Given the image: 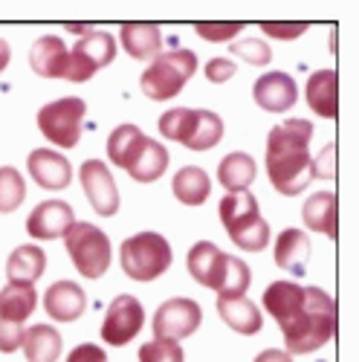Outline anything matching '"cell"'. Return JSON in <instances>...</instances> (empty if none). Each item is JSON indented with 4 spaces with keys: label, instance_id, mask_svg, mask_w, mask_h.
Instances as JSON below:
<instances>
[{
    "label": "cell",
    "instance_id": "6da1fadb",
    "mask_svg": "<svg viewBox=\"0 0 359 362\" xmlns=\"http://www.w3.org/2000/svg\"><path fill=\"white\" fill-rule=\"evenodd\" d=\"M264 308L281 327L287 354H313L331 342L336 330V301L319 287L295 281H273L264 296Z\"/></svg>",
    "mask_w": 359,
    "mask_h": 362
},
{
    "label": "cell",
    "instance_id": "7a4b0ae2",
    "mask_svg": "<svg viewBox=\"0 0 359 362\" xmlns=\"http://www.w3.org/2000/svg\"><path fill=\"white\" fill-rule=\"evenodd\" d=\"M310 139L313 122H307V119H287V122H278L269 131L264 163L276 192L295 197L310 186Z\"/></svg>",
    "mask_w": 359,
    "mask_h": 362
},
{
    "label": "cell",
    "instance_id": "3957f363",
    "mask_svg": "<svg viewBox=\"0 0 359 362\" xmlns=\"http://www.w3.org/2000/svg\"><path fill=\"white\" fill-rule=\"evenodd\" d=\"M107 160L136 183H154L168 168V151L157 139L145 136L136 125L125 122L107 136Z\"/></svg>",
    "mask_w": 359,
    "mask_h": 362
},
{
    "label": "cell",
    "instance_id": "277c9868",
    "mask_svg": "<svg viewBox=\"0 0 359 362\" xmlns=\"http://www.w3.org/2000/svg\"><path fill=\"white\" fill-rule=\"evenodd\" d=\"M186 267H189V276L197 284L215 290L218 296H247V290L252 284L249 264L235 255L220 252L212 240H197L189 250Z\"/></svg>",
    "mask_w": 359,
    "mask_h": 362
},
{
    "label": "cell",
    "instance_id": "5b68a950",
    "mask_svg": "<svg viewBox=\"0 0 359 362\" xmlns=\"http://www.w3.org/2000/svg\"><path fill=\"white\" fill-rule=\"evenodd\" d=\"M218 215L226 235L235 240V247L247 252H261L269 244V223L261 218V209L252 192L226 194L218 206Z\"/></svg>",
    "mask_w": 359,
    "mask_h": 362
},
{
    "label": "cell",
    "instance_id": "8992f818",
    "mask_svg": "<svg viewBox=\"0 0 359 362\" xmlns=\"http://www.w3.org/2000/svg\"><path fill=\"white\" fill-rule=\"evenodd\" d=\"M160 134L189 151H208L223 139V119L203 107H171L160 116Z\"/></svg>",
    "mask_w": 359,
    "mask_h": 362
},
{
    "label": "cell",
    "instance_id": "52a82bcc",
    "mask_svg": "<svg viewBox=\"0 0 359 362\" xmlns=\"http://www.w3.org/2000/svg\"><path fill=\"white\" fill-rule=\"evenodd\" d=\"M194 73H197V55L192 49L160 52L154 62H148L145 73L139 76V87L151 102H168L189 84Z\"/></svg>",
    "mask_w": 359,
    "mask_h": 362
},
{
    "label": "cell",
    "instance_id": "ba28073f",
    "mask_svg": "<svg viewBox=\"0 0 359 362\" xmlns=\"http://www.w3.org/2000/svg\"><path fill=\"white\" fill-rule=\"evenodd\" d=\"M174 252L171 244L160 232H139L134 238H125L119 247V264L122 273L134 281H157L171 267Z\"/></svg>",
    "mask_w": 359,
    "mask_h": 362
},
{
    "label": "cell",
    "instance_id": "9c48e42d",
    "mask_svg": "<svg viewBox=\"0 0 359 362\" xmlns=\"http://www.w3.org/2000/svg\"><path fill=\"white\" fill-rule=\"evenodd\" d=\"M64 247L70 252L73 267L90 281L102 279L110 269V238L96 223L76 221L64 235Z\"/></svg>",
    "mask_w": 359,
    "mask_h": 362
},
{
    "label": "cell",
    "instance_id": "30bf717a",
    "mask_svg": "<svg viewBox=\"0 0 359 362\" xmlns=\"http://www.w3.org/2000/svg\"><path fill=\"white\" fill-rule=\"evenodd\" d=\"M87 102L78 96H64L38 110V131L58 148H76L81 139V122Z\"/></svg>",
    "mask_w": 359,
    "mask_h": 362
},
{
    "label": "cell",
    "instance_id": "8fae6325",
    "mask_svg": "<svg viewBox=\"0 0 359 362\" xmlns=\"http://www.w3.org/2000/svg\"><path fill=\"white\" fill-rule=\"evenodd\" d=\"M113 58H116V38L110 33H87L70 49L64 78L76 81V84L90 81L93 73H99L102 67L113 64Z\"/></svg>",
    "mask_w": 359,
    "mask_h": 362
},
{
    "label": "cell",
    "instance_id": "7c38bea8",
    "mask_svg": "<svg viewBox=\"0 0 359 362\" xmlns=\"http://www.w3.org/2000/svg\"><path fill=\"white\" fill-rule=\"evenodd\" d=\"M145 325V308H142V301L136 296H116L110 301V308L102 319V339L110 345V348H122L128 345L131 339H136V334L142 330Z\"/></svg>",
    "mask_w": 359,
    "mask_h": 362
},
{
    "label": "cell",
    "instance_id": "4fadbf2b",
    "mask_svg": "<svg viewBox=\"0 0 359 362\" xmlns=\"http://www.w3.org/2000/svg\"><path fill=\"white\" fill-rule=\"evenodd\" d=\"M200 322H203V310L194 298H186V296L168 298L154 313V339L180 342V339L192 337L200 327Z\"/></svg>",
    "mask_w": 359,
    "mask_h": 362
},
{
    "label": "cell",
    "instance_id": "5bb4252c",
    "mask_svg": "<svg viewBox=\"0 0 359 362\" xmlns=\"http://www.w3.org/2000/svg\"><path fill=\"white\" fill-rule=\"evenodd\" d=\"M78 180H81V189L93 206V212L102 215V218H110L119 212V189H116V180H113V171L102 163V160H87L81 163V171H78Z\"/></svg>",
    "mask_w": 359,
    "mask_h": 362
},
{
    "label": "cell",
    "instance_id": "9a60e30c",
    "mask_svg": "<svg viewBox=\"0 0 359 362\" xmlns=\"http://www.w3.org/2000/svg\"><path fill=\"white\" fill-rule=\"evenodd\" d=\"M73 223H76V215H73L70 203L44 200L33 209V215L26 218V232L35 240H55V238H64Z\"/></svg>",
    "mask_w": 359,
    "mask_h": 362
},
{
    "label": "cell",
    "instance_id": "2e32d148",
    "mask_svg": "<svg viewBox=\"0 0 359 362\" xmlns=\"http://www.w3.org/2000/svg\"><path fill=\"white\" fill-rule=\"evenodd\" d=\"M26 168L29 177L47 192H58V189H67L73 183V165L67 157H61L58 151L52 148H35L33 154L26 157Z\"/></svg>",
    "mask_w": 359,
    "mask_h": 362
},
{
    "label": "cell",
    "instance_id": "e0dca14e",
    "mask_svg": "<svg viewBox=\"0 0 359 362\" xmlns=\"http://www.w3.org/2000/svg\"><path fill=\"white\" fill-rule=\"evenodd\" d=\"M252 99L261 110L266 113H284L290 110L295 102H298V87H295V78L281 73V70H273L255 81L252 87Z\"/></svg>",
    "mask_w": 359,
    "mask_h": 362
},
{
    "label": "cell",
    "instance_id": "ac0fdd59",
    "mask_svg": "<svg viewBox=\"0 0 359 362\" xmlns=\"http://www.w3.org/2000/svg\"><path fill=\"white\" fill-rule=\"evenodd\" d=\"M67 58H70V49L58 35H41L29 47V67L35 70V76H44V78H64Z\"/></svg>",
    "mask_w": 359,
    "mask_h": 362
},
{
    "label": "cell",
    "instance_id": "d6986e66",
    "mask_svg": "<svg viewBox=\"0 0 359 362\" xmlns=\"http://www.w3.org/2000/svg\"><path fill=\"white\" fill-rule=\"evenodd\" d=\"M276 264L284 273L302 279L307 273V261H310V238L305 229H284L276 238Z\"/></svg>",
    "mask_w": 359,
    "mask_h": 362
},
{
    "label": "cell",
    "instance_id": "ffe728a7",
    "mask_svg": "<svg viewBox=\"0 0 359 362\" xmlns=\"http://www.w3.org/2000/svg\"><path fill=\"white\" fill-rule=\"evenodd\" d=\"M44 310L55 322H76L87 310V296L76 281H55L44 296Z\"/></svg>",
    "mask_w": 359,
    "mask_h": 362
},
{
    "label": "cell",
    "instance_id": "44dd1931",
    "mask_svg": "<svg viewBox=\"0 0 359 362\" xmlns=\"http://www.w3.org/2000/svg\"><path fill=\"white\" fill-rule=\"evenodd\" d=\"M218 316L241 337H255L264 325L258 305H252L247 296H218Z\"/></svg>",
    "mask_w": 359,
    "mask_h": 362
},
{
    "label": "cell",
    "instance_id": "7402d4cb",
    "mask_svg": "<svg viewBox=\"0 0 359 362\" xmlns=\"http://www.w3.org/2000/svg\"><path fill=\"white\" fill-rule=\"evenodd\" d=\"M336 215H339V203H336L334 192H313L302 206L305 226L327 235L331 240L339 238V218Z\"/></svg>",
    "mask_w": 359,
    "mask_h": 362
},
{
    "label": "cell",
    "instance_id": "603a6c76",
    "mask_svg": "<svg viewBox=\"0 0 359 362\" xmlns=\"http://www.w3.org/2000/svg\"><path fill=\"white\" fill-rule=\"evenodd\" d=\"M307 105L322 119L339 116V78L336 70H316L307 78Z\"/></svg>",
    "mask_w": 359,
    "mask_h": 362
},
{
    "label": "cell",
    "instance_id": "cb8c5ba5",
    "mask_svg": "<svg viewBox=\"0 0 359 362\" xmlns=\"http://www.w3.org/2000/svg\"><path fill=\"white\" fill-rule=\"evenodd\" d=\"M119 38L125 52L136 62H154L163 49V33L157 23H122Z\"/></svg>",
    "mask_w": 359,
    "mask_h": 362
},
{
    "label": "cell",
    "instance_id": "d4e9b609",
    "mask_svg": "<svg viewBox=\"0 0 359 362\" xmlns=\"http://www.w3.org/2000/svg\"><path fill=\"white\" fill-rule=\"evenodd\" d=\"M38 308V293L35 284H23V281H9L0 290V322H12L23 325Z\"/></svg>",
    "mask_w": 359,
    "mask_h": 362
},
{
    "label": "cell",
    "instance_id": "484cf974",
    "mask_svg": "<svg viewBox=\"0 0 359 362\" xmlns=\"http://www.w3.org/2000/svg\"><path fill=\"white\" fill-rule=\"evenodd\" d=\"M20 348L26 354V362H58V354H61L64 342L52 325H33V327H26Z\"/></svg>",
    "mask_w": 359,
    "mask_h": 362
},
{
    "label": "cell",
    "instance_id": "4316f807",
    "mask_svg": "<svg viewBox=\"0 0 359 362\" xmlns=\"http://www.w3.org/2000/svg\"><path fill=\"white\" fill-rule=\"evenodd\" d=\"M258 168H255V160L244 151H232L226 154L218 165V180L220 186L226 189V194H235V192H249L252 180H255Z\"/></svg>",
    "mask_w": 359,
    "mask_h": 362
},
{
    "label": "cell",
    "instance_id": "83f0119b",
    "mask_svg": "<svg viewBox=\"0 0 359 362\" xmlns=\"http://www.w3.org/2000/svg\"><path fill=\"white\" fill-rule=\"evenodd\" d=\"M44 269H47V255L35 244H23V247L12 250V255L6 258V279L9 281L35 284L44 276Z\"/></svg>",
    "mask_w": 359,
    "mask_h": 362
},
{
    "label": "cell",
    "instance_id": "f1b7e54d",
    "mask_svg": "<svg viewBox=\"0 0 359 362\" xmlns=\"http://www.w3.org/2000/svg\"><path fill=\"white\" fill-rule=\"evenodd\" d=\"M171 192L183 206H203L212 192V180L197 165H183L171 180Z\"/></svg>",
    "mask_w": 359,
    "mask_h": 362
},
{
    "label": "cell",
    "instance_id": "f546056e",
    "mask_svg": "<svg viewBox=\"0 0 359 362\" xmlns=\"http://www.w3.org/2000/svg\"><path fill=\"white\" fill-rule=\"evenodd\" d=\"M26 197V183L18 168L0 165V215H9L23 203Z\"/></svg>",
    "mask_w": 359,
    "mask_h": 362
},
{
    "label": "cell",
    "instance_id": "4dcf8cb0",
    "mask_svg": "<svg viewBox=\"0 0 359 362\" xmlns=\"http://www.w3.org/2000/svg\"><path fill=\"white\" fill-rule=\"evenodd\" d=\"M139 362H186L180 342L171 339H151L139 348Z\"/></svg>",
    "mask_w": 359,
    "mask_h": 362
},
{
    "label": "cell",
    "instance_id": "1f68e13d",
    "mask_svg": "<svg viewBox=\"0 0 359 362\" xmlns=\"http://www.w3.org/2000/svg\"><path fill=\"white\" fill-rule=\"evenodd\" d=\"M194 33L203 38V41H232L237 38V33H244V23L241 21H200L194 23Z\"/></svg>",
    "mask_w": 359,
    "mask_h": 362
},
{
    "label": "cell",
    "instance_id": "d6a6232c",
    "mask_svg": "<svg viewBox=\"0 0 359 362\" xmlns=\"http://www.w3.org/2000/svg\"><path fill=\"white\" fill-rule=\"evenodd\" d=\"M232 52H235L237 58H244L247 64H255V67H264V64L273 62V49H269V44L261 41V38L235 41V44H232Z\"/></svg>",
    "mask_w": 359,
    "mask_h": 362
},
{
    "label": "cell",
    "instance_id": "836d02e7",
    "mask_svg": "<svg viewBox=\"0 0 359 362\" xmlns=\"http://www.w3.org/2000/svg\"><path fill=\"white\" fill-rule=\"evenodd\" d=\"M307 26L305 21H295V23H284V21H264L261 29H264V35L266 38H278V41H293V38H302L307 33Z\"/></svg>",
    "mask_w": 359,
    "mask_h": 362
},
{
    "label": "cell",
    "instance_id": "e575fe53",
    "mask_svg": "<svg viewBox=\"0 0 359 362\" xmlns=\"http://www.w3.org/2000/svg\"><path fill=\"white\" fill-rule=\"evenodd\" d=\"M310 177H322V180H336V142L324 145L322 154L310 163Z\"/></svg>",
    "mask_w": 359,
    "mask_h": 362
},
{
    "label": "cell",
    "instance_id": "d590c367",
    "mask_svg": "<svg viewBox=\"0 0 359 362\" xmlns=\"http://www.w3.org/2000/svg\"><path fill=\"white\" fill-rule=\"evenodd\" d=\"M23 325H12V322H0V351L4 354H15L23 345Z\"/></svg>",
    "mask_w": 359,
    "mask_h": 362
},
{
    "label": "cell",
    "instance_id": "8d00e7d4",
    "mask_svg": "<svg viewBox=\"0 0 359 362\" xmlns=\"http://www.w3.org/2000/svg\"><path fill=\"white\" fill-rule=\"evenodd\" d=\"M235 73H237V64L232 62V58H212V62L206 64V78L212 81V84H223Z\"/></svg>",
    "mask_w": 359,
    "mask_h": 362
},
{
    "label": "cell",
    "instance_id": "74e56055",
    "mask_svg": "<svg viewBox=\"0 0 359 362\" xmlns=\"http://www.w3.org/2000/svg\"><path fill=\"white\" fill-rule=\"evenodd\" d=\"M67 362H107V354H105V348H99L93 342H84L70 351Z\"/></svg>",
    "mask_w": 359,
    "mask_h": 362
},
{
    "label": "cell",
    "instance_id": "f35d334b",
    "mask_svg": "<svg viewBox=\"0 0 359 362\" xmlns=\"http://www.w3.org/2000/svg\"><path fill=\"white\" fill-rule=\"evenodd\" d=\"M255 362H293V356L287 351H278V348H269V351H261L255 356Z\"/></svg>",
    "mask_w": 359,
    "mask_h": 362
},
{
    "label": "cell",
    "instance_id": "ab89813d",
    "mask_svg": "<svg viewBox=\"0 0 359 362\" xmlns=\"http://www.w3.org/2000/svg\"><path fill=\"white\" fill-rule=\"evenodd\" d=\"M9 55H12V52H9V44H6L4 38H0V73L6 70V64H9Z\"/></svg>",
    "mask_w": 359,
    "mask_h": 362
},
{
    "label": "cell",
    "instance_id": "60d3db41",
    "mask_svg": "<svg viewBox=\"0 0 359 362\" xmlns=\"http://www.w3.org/2000/svg\"><path fill=\"white\" fill-rule=\"evenodd\" d=\"M67 29H70V33H76V35H87L90 33V23H67Z\"/></svg>",
    "mask_w": 359,
    "mask_h": 362
}]
</instances>
